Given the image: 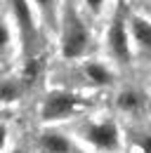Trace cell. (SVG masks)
Here are the masks:
<instances>
[{
  "mask_svg": "<svg viewBox=\"0 0 151 153\" xmlns=\"http://www.w3.org/2000/svg\"><path fill=\"white\" fill-rule=\"evenodd\" d=\"M73 137L80 146L94 153H123L125 137L116 115L83 113L73 120Z\"/></svg>",
  "mask_w": 151,
  "mask_h": 153,
  "instance_id": "obj_1",
  "label": "cell"
},
{
  "mask_svg": "<svg viewBox=\"0 0 151 153\" xmlns=\"http://www.w3.org/2000/svg\"><path fill=\"white\" fill-rule=\"evenodd\" d=\"M90 28L87 21L83 17V10L73 5V0H66L61 5V14H59V52L61 59L66 61H80L87 59L90 52Z\"/></svg>",
  "mask_w": 151,
  "mask_h": 153,
  "instance_id": "obj_2",
  "label": "cell"
},
{
  "mask_svg": "<svg viewBox=\"0 0 151 153\" xmlns=\"http://www.w3.org/2000/svg\"><path fill=\"white\" fill-rule=\"evenodd\" d=\"M90 106V99L80 94L78 90H66V87H55L47 90L38 101V120L40 125H55L61 127L64 123H71L85 113Z\"/></svg>",
  "mask_w": 151,
  "mask_h": 153,
  "instance_id": "obj_3",
  "label": "cell"
},
{
  "mask_svg": "<svg viewBox=\"0 0 151 153\" xmlns=\"http://www.w3.org/2000/svg\"><path fill=\"white\" fill-rule=\"evenodd\" d=\"M104 52H106V59L118 71L130 68L132 61H135V47H132V38H130L128 14L123 12V7H118L113 12L106 28H104Z\"/></svg>",
  "mask_w": 151,
  "mask_h": 153,
  "instance_id": "obj_4",
  "label": "cell"
},
{
  "mask_svg": "<svg viewBox=\"0 0 151 153\" xmlns=\"http://www.w3.org/2000/svg\"><path fill=\"white\" fill-rule=\"evenodd\" d=\"M5 14L17 26L19 38H21V50H31L38 36V7L33 5V0H7Z\"/></svg>",
  "mask_w": 151,
  "mask_h": 153,
  "instance_id": "obj_5",
  "label": "cell"
},
{
  "mask_svg": "<svg viewBox=\"0 0 151 153\" xmlns=\"http://www.w3.org/2000/svg\"><path fill=\"white\" fill-rule=\"evenodd\" d=\"M78 73L83 78V82L92 90H109L116 87V78H118V68L113 66L109 59H80L78 61Z\"/></svg>",
  "mask_w": 151,
  "mask_h": 153,
  "instance_id": "obj_6",
  "label": "cell"
},
{
  "mask_svg": "<svg viewBox=\"0 0 151 153\" xmlns=\"http://www.w3.org/2000/svg\"><path fill=\"white\" fill-rule=\"evenodd\" d=\"M147 106H149V99L139 87H135V85L116 87V92H113L116 115H120V118H142L147 113Z\"/></svg>",
  "mask_w": 151,
  "mask_h": 153,
  "instance_id": "obj_7",
  "label": "cell"
},
{
  "mask_svg": "<svg viewBox=\"0 0 151 153\" xmlns=\"http://www.w3.org/2000/svg\"><path fill=\"white\" fill-rule=\"evenodd\" d=\"M78 139L55 125H43L36 137L38 153H78Z\"/></svg>",
  "mask_w": 151,
  "mask_h": 153,
  "instance_id": "obj_8",
  "label": "cell"
},
{
  "mask_svg": "<svg viewBox=\"0 0 151 153\" xmlns=\"http://www.w3.org/2000/svg\"><path fill=\"white\" fill-rule=\"evenodd\" d=\"M128 26H130L135 54L151 57V19L139 12H128Z\"/></svg>",
  "mask_w": 151,
  "mask_h": 153,
  "instance_id": "obj_9",
  "label": "cell"
},
{
  "mask_svg": "<svg viewBox=\"0 0 151 153\" xmlns=\"http://www.w3.org/2000/svg\"><path fill=\"white\" fill-rule=\"evenodd\" d=\"M28 90V85L24 82L21 76H5L2 78V106L10 108V106H17L19 101L24 99Z\"/></svg>",
  "mask_w": 151,
  "mask_h": 153,
  "instance_id": "obj_10",
  "label": "cell"
},
{
  "mask_svg": "<svg viewBox=\"0 0 151 153\" xmlns=\"http://www.w3.org/2000/svg\"><path fill=\"white\" fill-rule=\"evenodd\" d=\"M33 5L38 7V14H40V17H52V14H55L57 19H59L64 2H59V0H33Z\"/></svg>",
  "mask_w": 151,
  "mask_h": 153,
  "instance_id": "obj_11",
  "label": "cell"
},
{
  "mask_svg": "<svg viewBox=\"0 0 151 153\" xmlns=\"http://www.w3.org/2000/svg\"><path fill=\"white\" fill-rule=\"evenodd\" d=\"M106 2L109 0H80V7L90 14V17H102L106 12Z\"/></svg>",
  "mask_w": 151,
  "mask_h": 153,
  "instance_id": "obj_12",
  "label": "cell"
},
{
  "mask_svg": "<svg viewBox=\"0 0 151 153\" xmlns=\"http://www.w3.org/2000/svg\"><path fill=\"white\" fill-rule=\"evenodd\" d=\"M132 146L139 153H151V132H139L132 139Z\"/></svg>",
  "mask_w": 151,
  "mask_h": 153,
  "instance_id": "obj_13",
  "label": "cell"
},
{
  "mask_svg": "<svg viewBox=\"0 0 151 153\" xmlns=\"http://www.w3.org/2000/svg\"><path fill=\"white\" fill-rule=\"evenodd\" d=\"M5 153H31V151L24 149V146H19V144H14V146H5Z\"/></svg>",
  "mask_w": 151,
  "mask_h": 153,
  "instance_id": "obj_14",
  "label": "cell"
}]
</instances>
